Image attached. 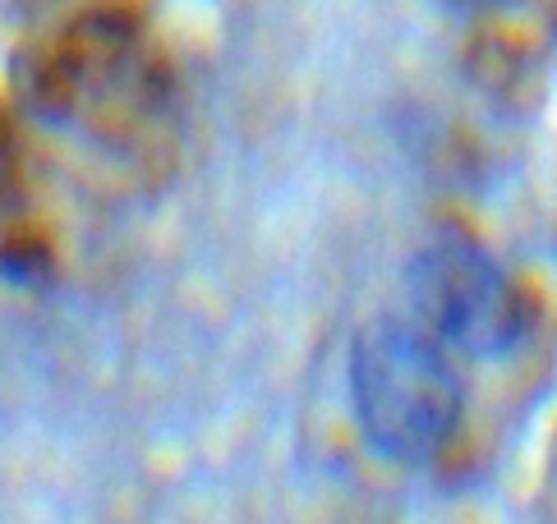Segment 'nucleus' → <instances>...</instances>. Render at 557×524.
I'll return each instance as SVG.
<instances>
[{
	"label": "nucleus",
	"mask_w": 557,
	"mask_h": 524,
	"mask_svg": "<svg viewBox=\"0 0 557 524\" xmlns=\"http://www.w3.org/2000/svg\"><path fill=\"white\" fill-rule=\"evenodd\" d=\"M5 148H10V138H5V125H0V171H5V161H10Z\"/></svg>",
	"instance_id": "20e7f679"
},
{
	"label": "nucleus",
	"mask_w": 557,
	"mask_h": 524,
	"mask_svg": "<svg viewBox=\"0 0 557 524\" xmlns=\"http://www.w3.org/2000/svg\"><path fill=\"white\" fill-rule=\"evenodd\" d=\"M414 317L447 350L503 359L525 340L530 309L516 280L466 235H437L414 253L406 276Z\"/></svg>",
	"instance_id": "f03ea898"
},
{
	"label": "nucleus",
	"mask_w": 557,
	"mask_h": 524,
	"mask_svg": "<svg viewBox=\"0 0 557 524\" xmlns=\"http://www.w3.org/2000/svg\"><path fill=\"white\" fill-rule=\"evenodd\" d=\"M350 396L364 437L392 460H429L461 423V377L420 322L377 317L355 336Z\"/></svg>",
	"instance_id": "f257e3e1"
},
{
	"label": "nucleus",
	"mask_w": 557,
	"mask_h": 524,
	"mask_svg": "<svg viewBox=\"0 0 557 524\" xmlns=\"http://www.w3.org/2000/svg\"><path fill=\"white\" fill-rule=\"evenodd\" d=\"M447 5H456V10H493L497 0H447Z\"/></svg>",
	"instance_id": "7ed1b4c3"
}]
</instances>
